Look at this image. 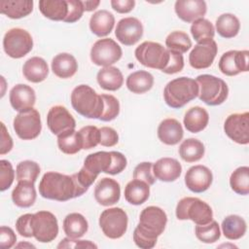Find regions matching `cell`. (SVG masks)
Instances as JSON below:
<instances>
[{"label":"cell","instance_id":"obj_11","mask_svg":"<svg viewBox=\"0 0 249 249\" xmlns=\"http://www.w3.org/2000/svg\"><path fill=\"white\" fill-rule=\"evenodd\" d=\"M122 48L111 38L97 40L90 50V59L98 66H111L122 57Z\"/></svg>","mask_w":249,"mask_h":249},{"label":"cell","instance_id":"obj_47","mask_svg":"<svg viewBox=\"0 0 249 249\" xmlns=\"http://www.w3.org/2000/svg\"><path fill=\"white\" fill-rule=\"evenodd\" d=\"M153 163L150 161H144L137 164L133 170V178L144 181L149 186L154 185L156 178L153 174Z\"/></svg>","mask_w":249,"mask_h":249},{"label":"cell","instance_id":"obj_45","mask_svg":"<svg viewBox=\"0 0 249 249\" xmlns=\"http://www.w3.org/2000/svg\"><path fill=\"white\" fill-rule=\"evenodd\" d=\"M103 100V112L100 121L110 122L116 119L120 113V103L119 100L111 94H101Z\"/></svg>","mask_w":249,"mask_h":249},{"label":"cell","instance_id":"obj_39","mask_svg":"<svg viewBox=\"0 0 249 249\" xmlns=\"http://www.w3.org/2000/svg\"><path fill=\"white\" fill-rule=\"evenodd\" d=\"M240 29L239 19L232 14H223L216 19V30L220 36L226 39L235 37Z\"/></svg>","mask_w":249,"mask_h":249},{"label":"cell","instance_id":"obj_36","mask_svg":"<svg viewBox=\"0 0 249 249\" xmlns=\"http://www.w3.org/2000/svg\"><path fill=\"white\" fill-rule=\"evenodd\" d=\"M222 231L226 238L236 240L241 238L247 230L246 222L238 215H229L222 222Z\"/></svg>","mask_w":249,"mask_h":249},{"label":"cell","instance_id":"obj_6","mask_svg":"<svg viewBox=\"0 0 249 249\" xmlns=\"http://www.w3.org/2000/svg\"><path fill=\"white\" fill-rule=\"evenodd\" d=\"M136 59L144 66L153 69H162L169 60V50L157 42L145 41L134 52Z\"/></svg>","mask_w":249,"mask_h":249},{"label":"cell","instance_id":"obj_12","mask_svg":"<svg viewBox=\"0 0 249 249\" xmlns=\"http://www.w3.org/2000/svg\"><path fill=\"white\" fill-rule=\"evenodd\" d=\"M166 213L158 206H148L142 210L139 216L138 228L154 236H160L166 226Z\"/></svg>","mask_w":249,"mask_h":249},{"label":"cell","instance_id":"obj_8","mask_svg":"<svg viewBox=\"0 0 249 249\" xmlns=\"http://www.w3.org/2000/svg\"><path fill=\"white\" fill-rule=\"evenodd\" d=\"M128 218L120 207L105 209L99 217V226L105 236L111 239L122 237L127 230Z\"/></svg>","mask_w":249,"mask_h":249},{"label":"cell","instance_id":"obj_59","mask_svg":"<svg viewBox=\"0 0 249 249\" xmlns=\"http://www.w3.org/2000/svg\"><path fill=\"white\" fill-rule=\"evenodd\" d=\"M82 3H83L84 11L91 12L99 6L100 1L99 0H86V1H82Z\"/></svg>","mask_w":249,"mask_h":249},{"label":"cell","instance_id":"obj_10","mask_svg":"<svg viewBox=\"0 0 249 249\" xmlns=\"http://www.w3.org/2000/svg\"><path fill=\"white\" fill-rule=\"evenodd\" d=\"M17 135L22 140H32L36 138L42 129L41 117L39 112L31 108L24 112H18L13 123Z\"/></svg>","mask_w":249,"mask_h":249},{"label":"cell","instance_id":"obj_14","mask_svg":"<svg viewBox=\"0 0 249 249\" xmlns=\"http://www.w3.org/2000/svg\"><path fill=\"white\" fill-rule=\"evenodd\" d=\"M218 52V47L213 39H208L197 43L189 54L190 65L195 69L208 68L214 61Z\"/></svg>","mask_w":249,"mask_h":249},{"label":"cell","instance_id":"obj_46","mask_svg":"<svg viewBox=\"0 0 249 249\" xmlns=\"http://www.w3.org/2000/svg\"><path fill=\"white\" fill-rule=\"evenodd\" d=\"M82 140H83V149L89 150L96 147L100 141V131L94 125H87L82 127L79 130Z\"/></svg>","mask_w":249,"mask_h":249},{"label":"cell","instance_id":"obj_33","mask_svg":"<svg viewBox=\"0 0 249 249\" xmlns=\"http://www.w3.org/2000/svg\"><path fill=\"white\" fill-rule=\"evenodd\" d=\"M150 196V186L144 181L133 179L124 188V198L133 205L144 203Z\"/></svg>","mask_w":249,"mask_h":249},{"label":"cell","instance_id":"obj_7","mask_svg":"<svg viewBox=\"0 0 249 249\" xmlns=\"http://www.w3.org/2000/svg\"><path fill=\"white\" fill-rule=\"evenodd\" d=\"M3 48L10 57L21 58L32 50L33 39L25 29L12 28L4 35Z\"/></svg>","mask_w":249,"mask_h":249},{"label":"cell","instance_id":"obj_48","mask_svg":"<svg viewBox=\"0 0 249 249\" xmlns=\"http://www.w3.org/2000/svg\"><path fill=\"white\" fill-rule=\"evenodd\" d=\"M15 179V171L7 160H0V191L4 192L11 187Z\"/></svg>","mask_w":249,"mask_h":249},{"label":"cell","instance_id":"obj_15","mask_svg":"<svg viewBox=\"0 0 249 249\" xmlns=\"http://www.w3.org/2000/svg\"><path fill=\"white\" fill-rule=\"evenodd\" d=\"M249 52L244 51H229L222 54L219 60L220 71L227 76H235L240 72H247Z\"/></svg>","mask_w":249,"mask_h":249},{"label":"cell","instance_id":"obj_35","mask_svg":"<svg viewBox=\"0 0 249 249\" xmlns=\"http://www.w3.org/2000/svg\"><path fill=\"white\" fill-rule=\"evenodd\" d=\"M89 229L88 221L80 213H70L63 220L64 233L70 237L78 239L82 237Z\"/></svg>","mask_w":249,"mask_h":249},{"label":"cell","instance_id":"obj_22","mask_svg":"<svg viewBox=\"0 0 249 249\" xmlns=\"http://www.w3.org/2000/svg\"><path fill=\"white\" fill-rule=\"evenodd\" d=\"M181 172V163L172 158H161L153 163V174L155 178L163 182H173L177 180Z\"/></svg>","mask_w":249,"mask_h":249},{"label":"cell","instance_id":"obj_58","mask_svg":"<svg viewBox=\"0 0 249 249\" xmlns=\"http://www.w3.org/2000/svg\"><path fill=\"white\" fill-rule=\"evenodd\" d=\"M112 8L120 13V14H126L132 11L135 6L134 0H112L111 1Z\"/></svg>","mask_w":249,"mask_h":249},{"label":"cell","instance_id":"obj_27","mask_svg":"<svg viewBox=\"0 0 249 249\" xmlns=\"http://www.w3.org/2000/svg\"><path fill=\"white\" fill-rule=\"evenodd\" d=\"M114 24L115 18L113 14L107 10H100L95 12L89 19L90 31L98 37H104L110 34Z\"/></svg>","mask_w":249,"mask_h":249},{"label":"cell","instance_id":"obj_38","mask_svg":"<svg viewBox=\"0 0 249 249\" xmlns=\"http://www.w3.org/2000/svg\"><path fill=\"white\" fill-rule=\"evenodd\" d=\"M59 150L67 155H74L83 149V140L79 131L68 130L57 135Z\"/></svg>","mask_w":249,"mask_h":249},{"label":"cell","instance_id":"obj_4","mask_svg":"<svg viewBox=\"0 0 249 249\" xmlns=\"http://www.w3.org/2000/svg\"><path fill=\"white\" fill-rule=\"evenodd\" d=\"M198 85V98L207 105L216 106L224 103L228 98L229 88L224 80L209 74L196 77Z\"/></svg>","mask_w":249,"mask_h":249},{"label":"cell","instance_id":"obj_24","mask_svg":"<svg viewBox=\"0 0 249 249\" xmlns=\"http://www.w3.org/2000/svg\"><path fill=\"white\" fill-rule=\"evenodd\" d=\"M52 70L55 76L61 79H68L75 75L78 70L76 58L67 53L56 54L52 60Z\"/></svg>","mask_w":249,"mask_h":249},{"label":"cell","instance_id":"obj_26","mask_svg":"<svg viewBox=\"0 0 249 249\" xmlns=\"http://www.w3.org/2000/svg\"><path fill=\"white\" fill-rule=\"evenodd\" d=\"M32 0H1L0 12L10 18H24L33 11Z\"/></svg>","mask_w":249,"mask_h":249},{"label":"cell","instance_id":"obj_49","mask_svg":"<svg viewBox=\"0 0 249 249\" xmlns=\"http://www.w3.org/2000/svg\"><path fill=\"white\" fill-rule=\"evenodd\" d=\"M158 237L154 236L147 231H144L136 226L133 231V241L135 244L142 249H151L157 244Z\"/></svg>","mask_w":249,"mask_h":249},{"label":"cell","instance_id":"obj_20","mask_svg":"<svg viewBox=\"0 0 249 249\" xmlns=\"http://www.w3.org/2000/svg\"><path fill=\"white\" fill-rule=\"evenodd\" d=\"M174 9L180 19L185 22H194L203 18L206 14L207 6L203 0H177Z\"/></svg>","mask_w":249,"mask_h":249},{"label":"cell","instance_id":"obj_34","mask_svg":"<svg viewBox=\"0 0 249 249\" xmlns=\"http://www.w3.org/2000/svg\"><path fill=\"white\" fill-rule=\"evenodd\" d=\"M125 85L131 92L141 94L152 89L154 85V77L148 71L138 70L127 76Z\"/></svg>","mask_w":249,"mask_h":249},{"label":"cell","instance_id":"obj_31","mask_svg":"<svg viewBox=\"0 0 249 249\" xmlns=\"http://www.w3.org/2000/svg\"><path fill=\"white\" fill-rule=\"evenodd\" d=\"M39 10L44 17L55 21H64L69 12L67 0H41Z\"/></svg>","mask_w":249,"mask_h":249},{"label":"cell","instance_id":"obj_51","mask_svg":"<svg viewBox=\"0 0 249 249\" xmlns=\"http://www.w3.org/2000/svg\"><path fill=\"white\" fill-rule=\"evenodd\" d=\"M33 214L27 213L19 216L16 222V229L17 231L24 237H32V227H31V220Z\"/></svg>","mask_w":249,"mask_h":249},{"label":"cell","instance_id":"obj_25","mask_svg":"<svg viewBox=\"0 0 249 249\" xmlns=\"http://www.w3.org/2000/svg\"><path fill=\"white\" fill-rule=\"evenodd\" d=\"M22 73L27 81L31 83H41L47 78L49 67L44 58L33 56L24 62Z\"/></svg>","mask_w":249,"mask_h":249},{"label":"cell","instance_id":"obj_23","mask_svg":"<svg viewBox=\"0 0 249 249\" xmlns=\"http://www.w3.org/2000/svg\"><path fill=\"white\" fill-rule=\"evenodd\" d=\"M184 135V130L176 119L168 118L163 120L158 127V137L165 145L178 144Z\"/></svg>","mask_w":249,"mask_h":249},{"label":"cell","instance_id":"obj_9","mask_svg":"<svg viewBox=\"0 0 249 249\" xmlns=\"http://www.w3.org/2000/svg\"><path fill=\"white\" fill-rule=\"evenodd\" d=\"M33 236L42 243L53 241L58 233L56 217L50 211H38L33 214L31 220Z\"/></svg>","mask_w":249,"mask_h":249},{"label":"cell","instance_id":"obj_13","mask_svg":"<svg viewBox=\"0 0 249 249\" xmlns=\"http://www.w3.org/2000/svg\"><path fill=\"white\" fill-rule=\"evenodd\" d=\"M225 133L234 142L247 145L249 143V113L230 115L224 124Z\"/></svg>","mask_w":249,"mask_h":249},{"label":"cell","instance_id":"obj_56","mask_svg":"<svg viewBox=\"0 0 249 249\" xmlns=\"http://www.w3.org/2000/svg\"><path fill=\"white\" fill-rule=\"evenodd\" d=\"M57 248H97V246L89 240H77L67 236L59 242Z\"/></svg>","mask_w":249,"mask_h":249},{"label":"cell","instance_id":"obj_18","mask_svg":"<svg viewBox=\"0 0 249 249\" xmlns=\"http://www.w3.org/2000/svg\"><path fill=\"white\" fill-rule=\"evenodd\" d=\"M213 181L211 170L201 164L190 167L185 174V184L194 193H202L209 189Z\"/></svg>","mask_w":249,"mask_h":249},{"label":"cell","instance_id":"obj_17","mask_svg":"<svg viewBox=\"0 0 249 249\" xmlns=\"http://www.w3.org/2000/svg\"><path fill=\"white\" fill-rule=\"evenodd\" d=\"M115 36L124 46H132L142 38L143 25L138 18L133 17L122 18L117 23Z\"/></svg>","mask_w":249,"mask_h":249},{"label":"cell","instance_id":"obj_32","mask_svg":"<svg viewBox=\"0 0 249 249\" xmlns=\"http://www.w3.org/2000/svg\"><path fill=\"white\" fill-rule=\"evenodd\" d=\"M98 85L106 90H117L124 84V77L121 70L114 66L101 68L96 75Z\"/></svg>","mask_w":249,"mask_h":249},{"label":"cell","instance_id":"obj_57","mask_svg":"<svg viewBox=\"0 0 249 249\" xmlns=\"http://www.w3.org/2000/svg\"><path fill=\"white\" fill-rule=\"evenodd\" d=\"M13 148V139L8 133V130L4 124L1 123V145H0V155H5L9 153Z\"/></svg>","mask_w":249,"mask_h":249},{"label":"cell","instance_id":"obj_3","mask_svg":"<svg viewBox=\"0 0 249 249\" xmlns=\"http://www.w3.org/2000/svg\"><path fill=\"white\" fill-rule=\"evenodd\" d=\"M197 95L198 85L196 80L189 77H180L171 80L163 89L164 101L173 109L182 108Z\"/></svg>","mask_w":249,"mask_h":249},{"label":"cell","instance_id":"obj_54","mask_svg":"<svg viewBox=\"0 0 249 249\" xmlns=\"http://www.w3.org/2000/svg\"><path fill=\"white\" fill-rule=\"evenodd\" d=\"M110 153L112 156V163L108 171V174L116 175L121 173L125 168L127 160H126V158L120 152L111 151Z\"/></svg>","mask_w":249,"mask_h":249},{"label":"cell","instance_id":"obj_5","mask_svg":"<svg viewBox=\"0 0 249 249\" xmlns=\"http://www.w3.org/2000/svg\"><path fill=\"white\" fill-rule=\"evenodd\" d=\"M176 217L179 220H192L196 225H205L213 220V211L208 203L198 197L187 196L177 203Z\"/></svg>","mask_w":249,"mask_h":249},{"label":"cell","instance_id":"obj_53","mask_svg":"<svg viewBox=\"0 0 249 249\" xmlns=\"http://www.w3.org/2000/svg\"><path fill=\"white\" fill-rule=\"evenodd\" d=\"M100 131V141L99 144H101L104 147H113L115 146L119 141V135L117 131L109 126H102L99 128Z\"/></svg>","mask_w":249,"mask_h":249},{"label":"cell","instance_id":"obj_60","mask_svg":"<svg viewBox=\"0 0 249 249\" xmlns=\"http://www.w3.org/2000/svg\"><path fill=\"white\" fill-rule=\"evenodd\" d=\"M16 247H18V248H19V247H34V248H35V246H34L33 244L26 243V242H21V243L16 245Z\"/></svg>","mask_w":249,"mask_h":249},{"label":"cell","instance_id":"obj_19","mask_svg":"<svg viewBox=\"0 0 249 249\" xmlns=\"http://www.w3.org/2000/svg\"><path fill=\"white\" fill-rule=\"evenodd\" d=\"M120 184L112 178H102L94 188V198L102 206L113 205L120 200Z\"/></svg>","mask_w":249,"mask_h":249},{"label":"cell","instance_id":"obj_41","mask_svg":"<svg viewBox=\"0 0 249 249\" xmlns=\"http://www.w3.org/2000/svg\"><path fill=\"white\" fill-rule=\"evenodd\" d=\"M165 46L167 50L184 53L191 49L192 41L187 33L183 31H173L166 37Z\"/></svg>","mask_w":249,"mask_h":249},{"label":"cell","instance_id":"obj_43","mask_svg":"<svg viewBox=\"0 0 249 249\" xmlns=\"http://www.w3.org/2000/svg\"><path fill=\"white\" fill-rule=\"evenodd\" d=\"M195 232L198 240L208 244L218 241L221 236L219 225L214 220L205 225H196L195 228Z\"/></svg>","mask_w":249,"mask_h":249},{"label":"cell","instance_id":"obj_21","mask_svg":"<svg viewBox=\"0 0 249 249\" xmlns=\"http://www.w3.org/2000/svg\"><path fill=\"white\" fill-rule=\"evenodd\" d=\"M12 107L18 112H24L33 108L36 101L34 89L24 84H18L12 88L9 94Z\"/></svg>","mask_w":249,"mask_h":249},{"label":"cell","instance_id":"obj_42","mask_svg":"<svg viewBox=\"0 0 249 249\" xmlns=\"http://www.w3.org/2000/svg\"><path fill=\"white\" fill-rule=\"evenodd\" d=\"M40 166L36 161L33 160H23L18 163L16 168V176L18 182L19 181H27L31 183H35L39 174H40Z\"/></svg>","mask_w":249,"mask_h":249},{"label":"cell","instance_id":"obj_16","mask_svg":"<svg viewBox=\"0 0 249 249\" xmlns=\"http://www.w3.org/2000/svg\"><path fill=\"white\" fill-rule=\"evenodd\" d=\"M47 124L52 133L55 135L73 130L76 127L75 119L69 111L61 105H55L50 109L47 115Z\"/></svg>","mask_w":249,"mask_h":249},{"label":"cell","instance_id":"obj_50","mask_svg":"<svg viewBox=\"0 0 249 249\" xmlns=\"http://www.w3.org/2000/svg\"><path fill=\"white\" fill-rule=\"evenodd\" d=\"M184 68V58L183 54L174 51L169 50V60L166 66L162 69L161 72L165 74H175Z\"/></svg>","mask_w":249,"mask_h":249},{"label":"cell","instance_id":"obj_44","mask_svg":"<svg viewBox=\"0 0 249 249\" xmlns=\"http://www.w3.org/2000/svg\"><path fill=\"white\" fill-rule=\"evenodd\" d=\"M191 33L193 38L197 42H201L208 39H213L215 35V28L213 24L205 18H198L195 20L191 25Z\"/></svg>","mask_w":249,"mask_h":249},{"label":"cell","instance_id":"obj_29","mask_svg":"<svg viewBox=\"0 0 249 249\" xmlns=\"http://www.w3.org/2000/svg\"><path fill=\"white\" fill-rule=\"evenodd\" d=\"M209 122L208 112L199 106L190 108L184 116V125L192 133H197L203 130Z\"/></svg>","mask_w":249,"mask_h":249},{"label":"cell","instance_id":"obj_37","mask_svg":"<svg viewBox=\"0 0 249 249\" xmlns=\"http://www.w3.org/2000/svg\"><path fill=\"white\" fill-rule=\"evenodd\" d=\"M205 153L204 145L196 138H188L184 140L179 147V155L181 159L187 162H195L202 159Z\"/></svg>","mask_w":249,"mask_h":249},{"label":"cell","instance_id":"obj_52","mask_svg":"<svg viewBox=\"0 0 249 249\" xmlns=\"http://www.w3.org/2000/svg\"><path fill=\"white\" fill-rule=\"evenodd\" d=\"M67 2H68L69 12H68V16L65 18L64 22L73 23V22L79 20L82 18L83 13L85 12L83 3L80 0H67Z\"/></svg>","mask_w":249,"mask_h":249},{"label":"cell","instance_id":"obj_40","mask_svg":"<svg viewBox=\"0 0 249 249\" xmlns=\"http://www.w3.org/2000/svg\"><path fill=\"white\" fill-rule=\"evenodd\" d=\"M230 185L237 195L247 196L249 194V167L240 166L236 168L230 177Z\"/></svg>","mask_w":249,"mask_h":249},{"label":"cell","instance_id":"obj_2","mask_svg":"<svg viewBox=\"0 0 249 249\" xmlns=\"http://www.w3.org/2000/svg\"><path fill=\"white\" fill-rule=\"evenodd\" d=\"M71 104L74 110L88 119H98L103 112L101 94L88 85L77 86L71 92Z\"/></svg>","mask_w":249,"mask_h":249},{"label":"cell","instance_id":"obj_30","mask_svg":"<svg viewBox=\"0 0 249 249\" xmlns=\"http://www.w3.org/2000/svg\"><path fill=\"white\" fill-rule=\"evenodd\" d=\"M36 190L34 183L19 181L12 192L13 202L21 208H27L34 204L36 200Z\"/></svg>","mask_w":249,"mask_h":249},{"label":"cell","instance_id":"obj_55","mask_svg":"<svg viewBox=\"0 0 249 249\" xmlns=\"http://www.w3.org/2000/svg\"><path fill=\"white\" fill-rule=\"evenodd\" d=\"M17 241V236L14 231L6 226L0 228V245L3 249L12 248Z\"/></svg>","mask_w":249,"mask_h":249},{"label":"cell","instance_id":"obj_1","mask_svg":"<svg viewBox=\"0 0 249 249\" xmlns=\"http://www.w3.org/2000/svg\"><path fill=\"white\" fill-rule=\"evenodd\" d=\"M39 193L45 198L57 201H66L77 197L72 176L54 171L43 175L39 183Z\"/></svg>","mask_w":249,"mask_h":249},{"label":"cell","instance_id":"obj_28","mask_svg":"<svg viewBox=\"0 0 249 249\" xmlns=\"http://www.w3.org/2000/svg\"><path fill=\"white\" fill-rule=\"evenodd\" d=\"M112 163V156L110 152L100 151L89 154L84 161L83 167L87 169L93 176L97 177L99 173L104 172L108 174Z\"/></svg>","mask_w":249,"mask_h":249}]
</instances>
